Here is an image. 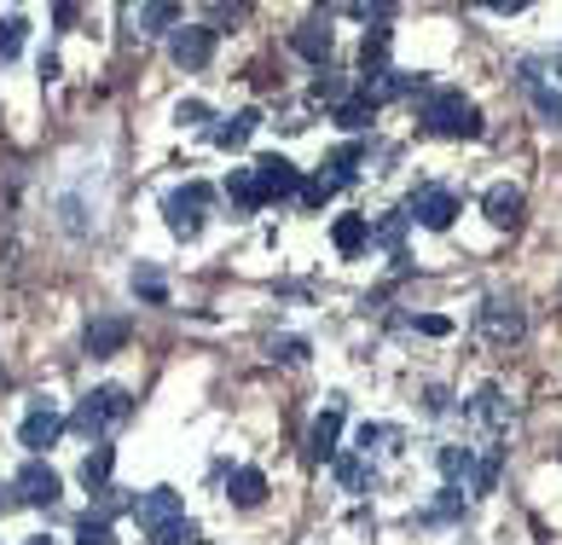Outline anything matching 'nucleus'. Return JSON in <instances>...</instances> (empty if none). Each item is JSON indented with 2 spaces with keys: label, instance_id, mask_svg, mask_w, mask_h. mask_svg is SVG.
<instances>
[{
  "label": "nucleus",
  "instance_id": "1",
  "mask_svg": "<svg viewBox=\"0 0 562 545\" xmlns=\"http://www.w3.org/2000/svg\"><path fill=\"white\" fill-rule=\"evenodd\" d=\"M134 418V394L122 389V383H99V389H88L81 394V407H76V418L70 424L88 435V442H105L111 430H122Z\"/></svg>",
  "mask_w": 562,
  "mask_h": 545
},
{
  "label": "nucleus",
  "instance_id": "2",
  "mask_svg": "<svg viewBox=\"0 0 562 545\" xmlns=\"http://www.w3.org/2000/svg\"><path fill=\"white\" fill-rule=\"evenodd\" d=\"M418 122H424L429 134H441V140H475V134H482V111H475L464 93H452V88L424 93Z\"/></svg>",
  "mask_w": 562,
  "mask_h": 545
},
{
  "label": "nucleus",
  "instance_id": "3",
  "mask_svg": "<svg viewBox=\"0 0 562 545\" xmlns=\"http://www.w3.org/2000/svg\"><path fill=\"white\" fill-rule=\"evenodd\" d=\"M475 325H482V337L493 348H516V343L528 337V313H522V302H516V297H487L482 313H475Z\"/></svg>",
  "mask_w": 562,
  "mask_h": 545
},
{
  "label": "nucleus",
  "instance_id": "4",
  "mask_svg": "<svg viewBox=\"0 0 562 545\" xmlns=\"http://www.w3.org/2000/svg\"><path fill=\"white\" fill-rule=\"evenodd\" d=\"M203 209H210V186L192 180V186H175L169 198H162V221H169V233L192 244L203 233Z\"/></svg>",
  "mask_w": 562,
  "mask_h": 545
},
{
  "label": "nucleus",
  "instance_id": "5",
  "mask_svg": "<svg viewBox=\"0 0 562 545\" xmlns=\"http://www.w3.org/2000/svg\"><path fill=\"white\" fill-rule=\"evenodd\" d=\"M452 215H458V198L447 192V186H418V192L406 198V221L429 226V233H447Z\"/></svg>",
  "mask_w": 562,
  "mask_h": 545
},
{
  "label": "nucleus",
  "instance_id": "6",
  "mask_svg": "<svg viewBox=\"0 0 562 545\" xmlns=\"http://www.w3.org/2000/svg\"><path fill=\"white\" fill-rule=\"evenodd\" d=\"M210 53H215V30L210 24H175L169 30V58L180 70H203Z\"/></svg>",
  "mask_w": 562,
  "mask_h": 545
},
{
  "label": "nucleus",
  "instance_id": "7",
  "mask_svg": "<svg viewBox=\"0 0 562 545\" xmlns=\"http://www.w3.org/2000/svg\"><path fill=\"white\" fill-rule=\"evenodd\" d=\"M134 516H139L145 534H162V529H175V522L186 516V499L175 488H151V493L134 499Z\"/></svg>",
  "mask_w": 562,
  "mask_h": 545
},
{
  "label": "nucleus",
  "instance_id": "8",
  "mask_svg": "<svg viewBox=\"0 0 562 545\" xmlns=\"http://www.w3.org/2000/svg\"><path fill=\"white\" fill-rule=\"evenodd\" d=\"M342 412H348V401H342V394H330V401H325V412L314 418V430H307V458H314V465H325V458H337Z\"/></svg>",
  "mask_w": 562,
  "mask_h": 545
},
{
  "label": "nucleus",
  "instance_id": "9",
  "mask_svg": "<svg viewBox=\"0 0 562 545\" xmlns=\"http://www.w3.org/2000/svg\"><path fill=\"white\" fill-rule=\"evenodd\" d=\"M18 499H24V505H58V493H65V481H58V470L53 465H41V458H30L24 470H18Z\"/></svg>",
  "mask_w": 562,
  "mask_h": 545
},
{
  "label": "nucleus",
  "instance_id": "10",
  "mask_svg": "<svg viewBox=\"0 0 562 545\" xmlns=\"http://www.w3.org/2000/svg\"><path fill=\"white\" fill-rule=\"evenodd\" d=\"M256 180H261L267 198H296V192H302V169H296L290 157H279V152L256 157Z\"/></svg>",
  "mask_w": 562,
  "mask_h": 545
},
{
  "label": "nucleus",
  "instance_id": "11",
  "mask_svg": "<svg viewBox=\"0 0 562 545\" xmlns=\"http://www.w3.org/2000/svg\"><path fill=\"white\" fill-rule=\"evenodd\" d=\"M330 41H337V35H330V12H307L302 24H296V35H290V47H296L302 58H314V65H325Z\"/></svg>",
  "mask_w": 562,
  "mask_h": 545
},
{
  "label": "nucleus",
  "instance_id": "12",
  "mask_svg": "<svg viewBox=\"0 0 562 545\" xmlns=\"http://www.w3.org/2000/svg\"><path fill=\"white\" fill-rule=\"evenodd\" d=\"M128 331H134V325L122 320V313H99V320H88V337H81V343H88L93 360H111V354L128 343Z\"/></svg>",
  "mask_w": 562,
  "mask_h": 545
},
{
  "label": "nucleus",
  "instance_id": "13",
  "mask_svg": "<svg viewBox=\"0 0 562 545\" xmlns=\"http://www.w3.org/2000/svg\"><path fill=\"white\" fill-rule=\"evenodd\" d=\"M522 209H528V198L516 192V186H487V198H482V215L498 226V233H510V226H522Z\"/></svg>",
  "mask_w": 562,
  "mask_h": 545
},
{
  "label": "nucleus",
  "instance_id": "14",
  "mask_svg": "<svg viewBox=\"0 0 562 545\" xmlns=\"http://www.w3.org/2000/svg\"><path fill=\"white\" fill-rule=\"evenodd\" d=\"M58 435H65V418H58L47 401H35V412L24 418V430H18V442H24L30 453H47Z\"/></svg>",
  "mask_w": 562,
  "mask_h": 545
},
{
  "label": "nucleus",
  "instance_id": "15",
  "mask_svg": "<svg viewBox=\"0 0 562 545\" xmlns=\"http://www.w3.org/2000/svg\"><path fill=\"white\" fill-rule=\"evenodd\" d=\"M470 412H475V424H482V430H505V424H510V401H505V389H498V383L475 389Z\"/></svg>",
  "mask_w": 562,
  "mask_h": 545
},
{
  "label": "nucleus",
  "instance_id": "16",
  "mask_svg": "<svg viewBox=\"0 0 562 545\" xmlns=\"http://www.w3.org/2000/svg\"><path fill=\"white\" fill-rule=\"evenodd\" d=\"M261 129V111H238V116H221L215 122V145H221V152H244V145H249V134H256Z\"/></svg>",
  "mask_w": 562,
  "mask_h": 545
},
{
  "label": "nucleus",
  "instance_id": "17",
  "mask_svg": "<svg viewBox=\"0 0 562 545\" xmlns=\"http://www.w3.org/2000/svg\"><path fill=\"white\" fill-rule=\"evenodd\" d=\"M111 470H116V447H111V442H93V453L81 458V488H88V493H105V488H111Z\"/></svg>",
  "mask_w": 562,
  "mask_h": 545
},
{
  "label": "nucleus",
  "instance_id": "18",
  "mask_svg": "<svg viewBox=\"0 0 562 545\" xmlns=\"http://www.w3.org/2000/svg\"><path fill=\"white\" fill-rule=\"evenodd\" d=\"M226 499H233L238 511H256L261 499H267V476H261V470H249V465L233 470V481H226Z\"/></svg>",
  "mask_w": 562,
  "mask_h": 545
},
{
  "label": "nucleus",
  "instance_id": "19",
  "mask_svg": "<svg viewBox=\"0 0 562 545\" xmlns=\"http://www.w3.org/2000/svg\"><path fill=\"white\" fill-rule=\"evenodd\" d=\"M516 81L528 88V99H533V111H539V116H546V122H562V93H551L546 81H539V65H533V58L522 65V76H516Z\"/></svg>",
  "mask_w": 562,
  "mask_h": 545
},
{
  "label": "nucleus",
  "instance_id": "20",
  "mask_svg": "<svg viewBox=\"0 0 562 545\" xmlns=\"http://www.w3.org/2000/svg\"><path fill=\"white\" fill-rule=\"evenodd\" d=\"M435 465H441L447 488H458V493H464L470 481H475V458H470V447H441V453H435Z\"/></svg>",
  "mask_w": 562,
  "mask_h": 545
},
{
  "label": "nucleus",
  "instance_id": "21",
  "mask_svg": "<svg viewBox=\"0 0 562 545\" xmlns=\"http://www.w3.org/2000/svg\"><path fill=\"white\" fill-rule=\"evenodd\" d=\"M330 244H337L342 256H360V249L371 244V221L366 215H342L337 226H330Z\"/></svg>",
  "mask_w": 562,
  "mask_h": 545
},
{
  "label": "nucleus",
  "instance_id": "22",
  "mask_svg": "<svg viewBox=\"0 0 562 545\" xmlns=\"http://www.w3.org/2000/svg\"><path fill=\"white\" fill-rule=\"evenodd\" d=\"M128 24H134V35H162L180 24V12L175 7H128Z\"/></svg>",
  "mask_w": 562,
  "mask_h": 545
},
{
  "label": "nucleus",
  "instance_id": "23",
  "mask_svg": "<svg viewBox=\"0 0 562 545\" xmlns=\"http://www.w3.org/2000/svg\"><path fill=\"white\" fill-rule=\"evenodd\" d=\"M360 163H366V145H353V140H348V145H337V152L325 157V169H330L325 180H330V186H348V180H353V169H360Z\"/></svg>",
  "mask_w": 562,
  "mask_h": 545
},
{
  "label": "nucleus",
  "instance_id": "24",
  "mask_svg": "<svg viewBox=\"0 0 562 545\" xmlns=\"http://www.w3.org/2000/svg\"><path fill=\"white\" fill-rule=\"evenodd\" d=\"M406 442V430H394V424H360V453H401Z\"/></svg>",
  "mask_w": 562,
  "mask_h": 545
},
{
  "label": "nucleus",
  "instance_id": "25",
  "mask_svg": "<svg viewBox=\"0 0 562 545\" xmlns=\"http://www.w3.org/2000/svg\"><path fill=\"white\" fill-rule=\"evenodd\" d=\"M226 198H233L238 209H261V203H267V192H261L256 169H233V180H226Z\"/></svg>",
  "mask_w": 562,
  "mask_h": 545
},
{
  "label": "nucleus",
  "instance_id": "26",
  "mask_svg": "<svg viewBox=\"0 0 562 545\" xmlns=\"http://www.w3.org/2000/svg\"><path fill=\"white\" fill-rule=\"evenodd\" d=\"M337 481L348 493H366L371 481H378V470H371V458H337Z\"/></svg>",
  "mask_w": 562,
  "mask_h": 545
},
{
  "label": "nucleus",
  "instance_id": "27",
  "mask_svg": "<svg viewBox=\"0 0 562 545\" xmlns=\"http://www.w3.org/2000/svg\"><path fill=\"white\" fill-rule=\"evenodd\" d=\"M24 35H30V24H24L18 12H7V18H0V65L24 53Z\"/></svg>",
  "mask_w": 562,
  "mask_h": 545
},
{
  "label": "nucleus",
  "instance_id": "28",
  "mask_svg": "<svg viewBox=\"0 0 562 545\" xmlns=\"http://www.w3.org/2000/svg\"><path fill=\"white\" fill-rule=\"evenodd\" d=\"M371 116H378V104H371L366 93H360V99H348L342 111H337V122H342V129H353V134H360V129H371Z\"/></svg>",
  "mask_w": 562,
  "mask_h": 545
},
{
  "label": "nucleus",
  "instance_id": "29",
  "mask_svg": "<svg viewBox=\"0 0 562 545\" xmlns=\"http://www.w3.org/2000/svg\"><path fill=\"white\" fill-rule=\"evenodd\" d=\"M134 290H139L145 302H162V297H169V279H162L157 267H145V262H139V267H134Z\"/></svg>",
  "mask_w": 562,
  "mask_h": 545
},
{
  "label": "nucleus",
  "instance_id": "30",
  "mask_svg": "<svg viewBox=\"0 0 562 545\" xmlns=\"http://www.w3.org/2000/svg\"><path fill=\"white\" fill-rule=\"evenodd\" d=\"M314 99H325V104H337V111H342V104H348V76L325 70V76L314 81Z\"/></svg>",
  "mask_w": 562,
  "mask_h": 545
},
{
  "label": "nucleus",
  "instance_id": "31",
  "mask_svg": "<svg viewBox=\"0 0 562 545\" xmlns=\"http://www.w3.org/2000/svg\"><path fill=\"white\" fill-rule=\"evenodd\" d=\"M151 540H157V545H203V529H198L192 516H180L175 529H162V534H151Z\"/></svg>",
  "mask_w": 562,
  "mask_h": 545
},
{
  "label": "nucleus",
  "instance_id": "32",
  "mask_svg": "<svg viewBox=\"0 0 562 545\" xmlns=\"http://www.w3.org/2000/svg\"><path fill=\"white\" fill-rule=\"evenodd\" d=\"M76 545H116V534H111V522H99V516H81Z\"/></svg>",
  "mask_w": 562,
  "mask_h": 545
},
{
  "label": "nucleus",
  "instance_id": "33",
  "mask_svg": "<svg viewBox=\"0 0 562 545\" xmlns=\"http://www.w3.org/2000/svg\"><path fill=\"white\" fill-rule=\"evenodd\" d=\"M458 511H464V493L447 488V493H441V499H435V505L424 511V522H447V516H458Z\"/></svg>",
  "mask_w": 562,
  "mask_h": 545
},
{
  "label": "nucleus",
  "instance_id": "34",
  "mask_svg": "<svg viewBox=\"0 0 562 545\" xmlns=\"http://www.w3.org/2000/svg\"><path fill=\"white\" fill-rule=\"evenodd\" d=\"M493 476H498V453L475 458V481H470V493H487V488H493Z\"/></svg>",
  "mask_w": 562,
  "mask_h": 545
},
{
  "label": "nucleus",
  "instance_id": "35",
  "mask_svg": "<svg viewBox=\"0 0 562 545\" xmlns=\"http://www.w3.org/2000/svg\"><path fill=\"white\" fill-rule=\"evenodd\" d=\"M273 360H284V366H302V360H307V343H302V337H284V343H273Z\"/></svg>",
  "mask_w": 562,
  "mask_h": 545
},
{
  "label": "nucleus",
  "instance_id": "36",
  "mask_svg": "<svg viewBox=\"0 0 562 545\" xmlns=\"http://www.w3.org/2000/svg\"><path fill=\"white\" fill-rule=\"evenodd\" d=\"M175 122H186V129H192V122H210V104H203V99H180L175 104Z\"/></svg>",
  "mask_w": 562,
  "mask_h": 545
},
{
  "label": "nucleus",
  "instance_id": "37",
  "mask_svg": "<svg viewBox=\"0 0 562 545\" xmlns=\"http://www.w3.org/2000/svg\"><path fill=\"white\" fill-rule=\"evenodd\" d=\"M330 192H337V186H330V180L319 175V180H302V192H296V198H302V203H314V209H319V203H325Z\"/></svg>",
  "mask_w": 562,
  "mask_h": 545
},
{
  "label": "nucleus",
  "instance_id": "38",
  "mask_svg": "<svg viewBox=\"0 0 562 545\" xmlns=\"http://www.w3.org/2000/svg\"><path fill=\"white\" fill-rule=\"evenodd\" d=\"M424 412H429V418H441V412H452V394H447L441 383H429V389H424Z\"/></svg>",
  "mask_w": 562,
  "mask_h": 545
},
{
  "label": "nucleus",
  "instance_id": "39",
  "mask_svg": "<svg viewBox=\"0 0 562 545\" xmlns=\"http://www.w3.org/2000/svg\"><path fill=\"white\" fill-rule=\"evenodd\" d=\"M401 233H406V209H401V215H389L383 226H371V238H383V244H401Z\"/></svg>",
  "mask_w": 562,
  "mask_h": 545
},
{
  "label": "nucleus",
  "instance_id": "40",
  "mask_svg": "<svg viewBox=\"0 0 562 545\" xmlns=\"http://www.w3.org/2000/svg\"><path fill=\"white\" fill-rule=\"evenodd\" d=\"M18 505H24V499H18V488H12V481H0V516H12Z\"/></svg>",
  "mask_w": 562,
  "mask_h": 545
},
{
  "label": "nucleus",
  "instance_id": "41",
  "mask_svg": "<svg viewBox=\"0 0 562 545\" xmlns=\"http://www.w3.org/2000/svg\"><path fill=\"white\" fill-rule=\"evenodd\" d=\"M418 331H429V337H447L452 325H447V320H435V313H429V320H418Z\"/></svg>",
  "mask_w": 562,
  "mask_h": 545
},
{
  "label": "nucleus",
  "instance_id": "42",
  "mask_svg": "<svg viewBox=\"0 0 562 545\" xmlns=\"http://www.w3.org/2000/svg\"><path fill=\"white\" fill-rule=\"evenodd\" d=\"M30 545H53V540H47V534H41V540H30Z\"/></svg>",
  "mask_w": 562,
  "mask_h": 545
}]
</instances>
